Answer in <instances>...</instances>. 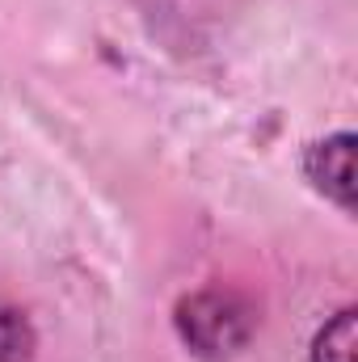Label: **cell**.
I'll return each mask as SVG.
<instances>
[{
    "label": "cell",
    "mask_w": 358,
    "mask_h": 362,
    "mask_svg": "<svg viewBox=\"0 0 358 362\" xmlns=\"http://www.w3.org/2000/svg\"><path fill=\"white\" fill-rule=\"evenodd\" d=\"M358 346V312L342 308L312 341V362H354Z\"/></svg>",
    "instance_id": "3"
},
{
    "label": "cell",
    "mask_w": 358,
    "mask_h": 362,
    "mask_svg": "<svg viewBox=\"0 0 358 362\" xmlns=\"http://www.w3.org/2000/svg\"><path fill=\"white\" fill-rule=\"evenodd\" d=\"M304 177L312 181L329 202H337L346 215H354V135L337 131L304 152Z\"/></svg>",
    "instance_id": "2"
},
{
    "label": "cell",
    "mask_w": 358,
    "mask_h": 362,
    "mask_svg": "<svg viewBox=\"0 0 358 362\" xmlns=\"http://www.w3.org/2000/svg\"><path fill=\"white\" fill-rule=\"evenodd\" d=\"M34 354V329L30 320L0 299V362H30Z\"/></svg>",
    "instance_id": "4"
},
{
    "label": "cell",
    "mask_w": 358,
    "mask_h": 362,
    "mask_svg": "<svg viewBox=\"0 0 358 362\" xmlns=\"http://www.w3.org/2000/svg\"><path fill=\"white\" fill-rule=\"evenodd\" d=\"M178 329L198 354H232L249 337V312L224 291H202L178 308Z\"/></svg>",
    "instance_id": "1"
}]
</instances>
